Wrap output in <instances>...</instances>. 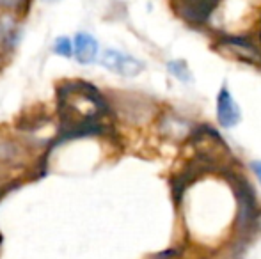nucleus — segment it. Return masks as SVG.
Instances as JSON below:
<instances>
[{"label": "nucleus", "instance_id": "f03ea898", "mask_svg": "<svg viewBox=\"0 0 261 259\" xmlns=\"http://www.w3.org/2000/svg\"><path fill=\"white\" fill-rule=\"evenodd\" d=\"M217 118H219L222 128H233L242 119L240 108L234 103L233 96L226 85H222V89L219 91V96H217Z\"/></svg>", "mask_w": 261, "mask_h": 259}, {"label": "nucleus", "instance_id": "0eeeda50", "mask_svg": "<svg viewBox=\"0 0 261 259\" xmlns=\"http://www.w3.org/2000/svg\"><path fill=\"white\" fill-rule=\"evenodd\" d=\"M18 31L16 21L9 16H0V46L2 48H13L18 41Z\"/></svg>", "mask_w": 261, "mask_h": 259}, {"label": "nucleus", "instance_id": "39448f33", "mask_svg": "<svg viewBox=\"0 0 261 259\" xmlns=\"http://www.w3.org/2000/svg\"><path fill=\"white\" fill-rule=\"evenodd\" d=\"M224 43H226L231 50H234L238 55L245 57L247 61H261L259 50L256 48L252 43H249L247 39H244V38H226V39H224Z\"/></svg>", "mask_w": 261, "mask_h": 259}, {"label": "nucleus", "instance_id": "1a4fd4ad", "mask_svg": "<svg viewBox=\"0 0 261 259\" xmlns=\"http://www.w3.org/2000/svg\"><path fill=\"white\" fill-rule=\"evenodd\" d=\"M25 0H0V7H4V9H16Z\"/></svg>", "mask_w": 261, "mask_h": 259}, {"label": "nucleus", "instance_id": "6e6552de", "mask_svg": "<svg viewBox=\"0 0 261 259\" xmlns=\"http://www.w3.org/2000/svg\"><path fill=\"white\" fill-rule=\"evenodd\" d=\"M54 52L57 55H62V57H71L73 55V45L68 38H57L54 41Z\"/></svg>", "mask_w": 261, "mask_h": 259}, {"label": "nucleus", "instance_id": "9d476101", "mask_svg": "<svg viewBox=\"0 0 261 259\" xmlns=\"http://www.w3.org/2000/svg\"><path fill=\"white\" fill-rule=\"evenodd\" d=\"M251 167H252V170H254V174L258 176V180H259V183H261V162H252Z\"/></svg>", "mask_w": 261, "mask_h": 259}, {"label": "nucleus", "instance_id": "f257e3e1", "mask_svg": "<svg viewBox=\"0 0 261 259\" xmlns=\"http://www.w3.org/2000/svg\"><path fill=\"white\" fill-rule=\"evenodd\" d=\"M100 63L109 71L117 73L121 76H137L144 69V64L141 61L123 52H117V50H105L101 53Z\"/></svg>", "mask_w": 261, "mask_h": 259}, {"label": "nucleus", "instance_id": "423d86ee", "mask_svg": "<svg viewBox=\"0 0 261 259\" xmlns=\"http://www.w3.org/2000/svg\"><path fill=\"white\" fill-rule=\"evenodd\" d=\"M237 197H238V204H240V222L244 220H251L254 217V208H256V200L252 197V192L247 188V185H242L237 187Z\"/></svg>", "mask_w": 261, "mask_h": 259}, {"label": "nucleus", "instance_id": "20e7f679", "mask_svg": "<svg viewBox=\"0 0 261 259\" xmlns=\"http://www.w3.org/2000/svg\"><path fill=\"white\" fill-rule=\"evenodd\" d=\"M73 55L80 64H93L98 55V41L87 32H79L73 39Z\"/></svg>", "mask_w": 261, "mask_h": 259}, {"label": "nucleus", "instance_id": "7ed1b4c3", "mask_svg": "<svg viewBox=\"0 0 261 259\" xmlns=\"http://www.w3.org/2000/svg\"><path fill=\"white\" fill-rule=\"evenodd\" d=\"M220 0H181L179 13L192 23H203L210 18Z\"/></svg>", "mask_w": 261, "mask_h": 259}]
</instances>
